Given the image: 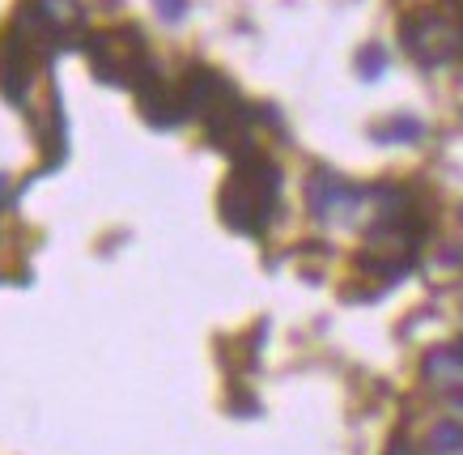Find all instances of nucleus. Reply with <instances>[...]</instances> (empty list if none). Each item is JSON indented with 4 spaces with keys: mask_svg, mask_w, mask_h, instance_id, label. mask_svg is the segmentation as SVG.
Masks as SVG:
<instances>
[{
    "mask_svg": "<svg viewBox=\"0 0 463 455\" xmlns=\"http://www.w3.org/2000/svg\"><path fill=\"white\" fill-rule=\"evenodd\" d=\"M430 451L434 455H463V422H438L430 430Z\"/></svg>",
    "mask_w": 463,
    "mask_h": 455,
    "instance_id": "obj_11",
    "label": "nucleus"
},
{
    "mask_svg": "<svg viewBox=\"0 0 463 455\" xmlns=\"http://www.w3.org/2000/svg\"><path fill=\"white\" fill-rule=\"evenodd\" d=\"M357 77L362 81H379L383 72H387V47L383 43H365V47H357Z\"/></svg>",
    "mask_w": 463,
    "mask_h": 455,
    "instance_id": "obj_12",
    "label": "nucleus"
},
{
    "mask_svg": "<svg viewBox=\"0 0 463 455\" xmlns=\"http://www.w3.org/2000/svg\"><path fill=\"white\" fill-rule=\"evenodd\" d=\"M277 200H281V166L264 149L234 157V175L222 184L225 226L247 234V239H260L277 217Z\"/></svg>",
    "mask_w": 463,
    "mask_h": 455,
    "instance_id": "obj_1",
    "label": "nucleus"
},
{
    "mask_svg": "<svg viewBox=\"0 0 463 455\" xmlns=\"http://www.w3.org/2000/svg\"><path fill=\"white\" fill-rule=\"evenodd\" d=\"M400 43L421 69L463 60V9H417L400 22Z\"/></svg>",
    "mask_w": 463,
    "mask_h": 455,
    "instance_id": "obj_2",
    "label": "nucleus"
},
{
    "mask_svg": "<svg viewBox=\"0 0 463 455\" xmlns=\"http://www.w3.org/2000/svg\"><path fill=\"white\" fill-rule=\"evenodd\" d=\"M154 5H157V17H162V22H170V26L187 17V0H154Z\"/></svg>",
    "mask_w": 463,
    "mask_h": 455,
    "instance_id": "obj_13",
    "label": "nucleus"
},
{
    "mask_svg": "<svg viewBox=\"0 0 463 455\" xmlns=\"http://www.w3.org/2000/svg\"><path fill=\"white\" fill-rule=\"evenodd\" d=\"M5 200H9V175L0 171V204H5Z\"/></svg>",
    "mask_w": 463,
    "mask_h": 455,
    "instance_id": "obj_15",
    "label": "nucleus"
},
{
    "mask_svg": "<svg viewBox=\"0 0 463 455\" xmlns=\"http://www.w3.org/2000/svg\"><path fill=\"white\" fill-rule=\"evenodd\" d=\"M370 137L379 145H417L425 137V124L417 115H387L383 124L370 128Z\"/></svg>",
    "mask_w": 463,
    "mask_h": 455,
    "instance_id": "obj_10",
    "label": "nucleus"
},
{
    "mask_svg": "<svg viewBox=\"0 0 463 455\" xmlns=\"http://www.w3.org/2000/svg\"><path fill=\"white\" fill-rule=\"evenodd\" d=\"M179 94H183L187 115H200V119H204V128H209V124H217L222 115H230V111H239V107H242L234 81H230V77H222L217 69H209V64L187 69Z\"/></svg>",
    "mask_w": 463,
    "mask_h": 455,
    "instance_id": "obj_4",
    "label": "nucleus"
},
{
    "mask_svg": "<svg viewBox=\"0 0 463 455\" xmlns=\"http://www.w3.org/2000/svg\"><path fill=\"white\" fill-rule=\"evenodd\" d=\"M85 56L94 64V77L102 86H132V77L141 72L149 60L141 26H119V30H99L85 39Z\"/></svg>",
    "mask_w": 463,
    "mask_h": 455,
    "instance_id": "obj_3",
    "label": "nucleus"
},
{
    "mask_svg": "<svg viewBox=\"0 0 463 455\" xmlns=\"http://www.w3.org/2000/svg\"><path fill=\"white\" fill-rule=\"evenodd\" d=\"M30 9L47 22V26L56 30L60 39H64V47H81L85 39V5L81 0H26Z\"/></svg>",
    "mask_w": 463,
    "mask_h": 455,
    "instance_id": "obj_8",
    "label": "nucleus"
},
{
    "mask_svg": "<svg viewBox=\"0 0 463 455\" xmlns=\"http://www.w3.org/2000/svg\"><path fill=\"white\" fill-rule=\"evenodd\" d=\"M421 374L430 384H442V387H459L463 384V345H438L430 349L421 362Z\"/></svg>",
    "mask_w": 463,
    "mask_h": 455,
    "instance_id": "obj_9",
    "label": "nucleus"
},
{
    "mask_svg": "<svg viewBox=\"0 0 463 455\" xmlns=\"http://www.w3.org/2000/svg\"><path fill=\"white\" fill-rule=\"evenodd\" d=\"M387 455H417V447H412L408 439H395L392 447H387Z\"/></svg>",
    "mask_w": 463,
    "mask_h": 455,
    "instance_id": "obj_14",
    "label": "nucleus"
},
{
    "mask_svg": "<svg viewBox=\"0 0 463 455\" xmlns=\"http://www.w3.org/2000/svg\"><path fill=\"white\" fill-rule=\"evenodd\" d=\"M132 94H137V107H141V119L157 132L179 128L187 119V107H183V94L175 86H166V77L157 72L154 60H145L141 72L132 77Z\"/></svg>",
    "mask_w": 463,
    "mask_h": 455,
    "instance_id": "obj_5",
    "label": "nucleus"
},
{
    "mask_svg": "<svg viewBox=\"0 0 463 455\" xmlns=\"http://www.w3.org/2000/svg\"><path fill=\"white\" fill-rule=\"evenodd\" d=\"M362 187L349 184L345 175L327 171V166H315L307 179V204H310V217L319 222H349L362 204Z\"/></svg>",
    "mask_w": 463,
    "mask_h": 455,
    "instance_id": "obj_6",
    "label": "nucleus"
},
{
    "mask_svg": "<svg viewBox=\"0 0 463 455\" xmlns=\"http://www.w3.org/2000/svg\"><path fill=\"white\" fill-rule=\"evenodd\" d=\"M39 64L43 60L17 34H9V30L0 34V94L14 102V107H22V111L30 107V81H34Z\"/></svg>",
    "mask_w": 463,
    "mask_h": 455,
    "instance_id": "obj_7",
    "label": "nucleus"
}]
</instances>
